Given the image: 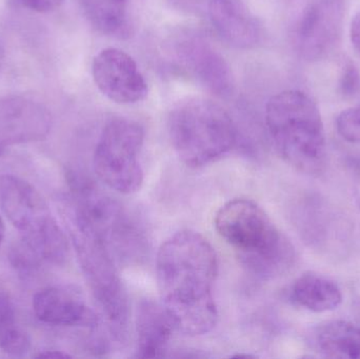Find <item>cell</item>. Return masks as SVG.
I'll return each instance as SVG.
<instances>
[{"label":"cell","instance_id":"obj_1","mask_svg":"<svg viewBox=\"0 0 360 359\" xmlns=\"http://www.w3.org/2000/svg\"><path fill=\"white\" fill-rule=\"evenodd\" d=\"M217 274L215 251L196 232H177L160 247L156 259L160 301L179 332L198 337L215 328L218 310L213 291Z\"/></svg>","mask_w":360,"mask_h":359},{"label":"cell","instance_id":"obj_2","mask_svg":"<svg viewBox=\"0 0 360 359\" xmlns=\"http://www.w3.org/2000/svg\"><path fill=\"white\" fill-rule=\"evenodd\" d=\"M214 226L254 275L270 278L291 263V244L253 200L236 198L226 202L216 213Z\"/></svg>","mask_w":360,"mask_h":359},{"label":"cell","instance_id":"obj_3","mask_svg":"<svg viewBox=\"0 0 360 359\" xmlns=\"http://www.w3.org/2000/svg\"><path fill=\"white\" fill-rule=\"evenodd\" d=\"M69 183L73 226L97 236L117 263H136L143 259L148 236L141 219L90 179L73 173Z\"/></svg>","mask_w":360,"mask_h":359},{"label":"cell","instance_id":"obj_4","mask_svg":"<svg viewBox=\"0 0 360 359\" xmlns=\"http://www.w3.org/2000/svg\"><path fill=\"white\" fill-rule=\"evenodd\" d=\"M269 134L281 157L307 174L325 166L326 135L316 103L302 91L288 90L273 96L266 109Z\"/></svg>","mask_w":360,"mask_h":359},{"label":"cell","instance_id":"obj_5","mask_svg":"<svg viewBox=\"0 0 360 359\" xmlns=\"http://www.w3.org/2000/svg\"><path fill=\"white\" fill-rule=\"evenodd\" d=\"M173 149L190 168L221 158L235 147L237 128L230 114L211 99L188 98L177 103L168 118Z\"/></svg>","mask_w":360,"mask_h":359},{"label":"cell","instance_id":"obj_6","mask_svg":"<svg viewBox=\"0 0 360 359\" xmlns=\"http://www.w3.org/2000/svg\"><path fill=\"white\" fill-rule=\"evenodd\" d=\"M73 227L74 244L93 296L107 320L114 339L124 341L128 334L130 310L117 263L97 236Z\"/></svg>","mask_w":360,"mask_h":359},{"label":"cell","instance_id":"obj_7","mask_svg":"<svg viewBox=\"0 0 360 359\" xmlns=\"http://www.w3.org/2000/svg\"><path fill=\"white\" fill-rule=\"evenodd\" d=\"M145 130L128 118H114L101 131L93 166L98 178L120 194L136 193L143 183L141 153Z\"/></svg>","mask_w":360,"mask_h":359},{"label":"cell","instance_id":"obj_8","mask_svg":"<svg viewBox=\"0 0 360 359\" xmlns=\"http://www.w3.org/2000/svg\"><path fill=\"white\" fill-rule=\"evenodd\" d=\"M0 211L34 246L53 251L68 244L41 194L19 177L0 174Z\"/></svg>","mask_w":360,"mask_h":359},{"label":"cell","instance_id":"obj_9","mask_svg":"<svg viewBox=\"0 0 360 359\" xmlns=\"http://www.w3.org/2000/svg\"><path fill=\"white\" fill-rule=\"evenodd\" d=\"M344 0H293L289 29L297 52L319 60L331 52L340 37Z\"/></svg>","mask_w":360,"mask_h":359},{"label":"cell","instance_id":"obj_10","mask_svg":"<svg viewBox=\"0 0 360 359\" xmlns=\"http://www.w3.org/2000/svg\"><path fill=\"white\" fill-rule=\"evenodd\" d=\"M169 52L179 67L210 92L230 96L234 77L222 55L198 32L181 30L169 42Z\"/></svg>","mask_w":360,"mask_h":359},{"label":"cell","instance_id":"obj_11","mask_svg":"<svg viewBox=\"0 0 360 359\" xmlns=\"http://www.w3.org/2000/svg\"><path fill=\"white\" fill-rule=\"evenodd\" d=\"M92 75L98 90L110 100L132 105L148 95V84L136 61L124 51L108 48L95 56Z\"/></svg>","mask_w":360,"mask_h":359},{"label":"cell","instance_id":"obj_12","mask_svg":"<svg viewBox=\"0 0 360 359\" xmlns=\"http://www.w3.org/2000/svg\"><path fill=\"white\" fill-rule=\"evenodd\" d=\"M52 116L46 105L25 96L0 98V156L6 148L44 141Z\"/></svg>","mask_w":360,"mask_h":359},{"label":"cell","instance_id":"obj_13","mask_svg":"<svg viewBox=\"0 0 360 359\" xmlns=\"http://www.w3.org/2000/svg\"><path fill=\"white\" fill-rule=\"evenodd\" d=\"M207 15L214 31L233 48L249 50L264 38V29L243 0H209Z\"/></svg>","mask_w":360,"mask_h":359},{"label":"cell","instance_id":"obj_14","mask_svg":"<svg viewBox=\"0 0 360 359\" xmlns=\"http://www.w3.org/2000/svg\"><path fill=\"white\" fill-rule=\"evenodd\" d=\"M33 309L38 320L49 326L84 329L98 327V318L86 301L65 289L46 288L36 293Z\"/></svg>","mask_w":360,"mask_h":359},{"label":"cell","instance_id":"obj_15","mask_svg":"<svg viewBox=\"0 0 360 359\" xmlns=\"http://www.w3.org/2000/svg\"><path fill=\"white\" fill-rule=\"evenodd\" d=\"M175 331L174 322L162 301H141L136 314L137 358H162Z\"/></svg>","mask_w":360,"mask_h":359},{"label":"cell","instance_id":"obj_16","mask_svg":"<svg viewBox=\"0 0 360 359\" xmlns=\"http://www.w3.org/2000/svg\"><path fill=\"white\" fill-rule=\"evenodd\" d=\"M291 299L309 311L323 313L340 307L342 293L329 278L319 274H304L294 282Z\"/></svg>","mask_w":360,"mask_h":359},{"label":"cell","instance_id":"obj_17","mask_svg":"<svg viewBox=\"0 0 360 359\" xmlns=\"http://www.w3.org/2000/svg\"><path fill=\"white\" fill-rule=\"evenodd\" d=\"M133 0H82L91 25L105 35L124 38L132 30Z\"/></svg>","mask_w":360,"mask_h":359},{"label":"cell","instance_id":"obj_18","mask_svg":"<svg viewBox=\"0 0 360 359\" xmlns=\"http://www.w3.org/2000/svg\"><path fill=\"white\" fill-rule=\"evenodd\" d=\"M314 346L325 358L360 359V326L342 320L327 322L315 333Z\"/></svg>","mask_w":360,"mask_h":359},{"label":"cell","instance_id":"obj_19","mask_svg":"<svg viewBox=\"0 0 360 359\" xmlns=\"http://www.w3.org/2000/svg\"><path fill=\"white\" fill-rule=\"evenodd\" d=\"M0 349L13 356H23L31 349V341L19 325L14 307L0 291Z\"/></svg>","mask_w":360,"mask_h":359},{"label":"cell","instance_id":"obj_20","mask_svg":"<svg viewBox=\"0 0 360 359\" xmlns=\"http://www.w3.org/2000/svg\"><path fill=\"white\" fill-rule=\"evenodd\" d=\"M336 126L345 141L360 143V107L342 111L336 120Z\"/></svg>","mask_w":360,"mask_h":359},{"label":"cell","instance_id":"obj_21","mask_svg":"<svg viewBox=\"0 0 360 359\" xmlns=\"http://www.w3.org/2000/svg\"><path fill=\"white\" fill-rule=\"evenodd\" d=\"M360 76L353 63L345 65L340 78V91L345 97H351L359 91Z\"/></svg>","mask_w":360,"mask_h":359},{"label":"cell","instance_id":"obj_22","mask_svg":"<svg viewBox=\"0 0 360 359\" xmlns=\"http://www.w3.org/2000/svg\"><path fill=\"white\" fill-rule=\"evenodd\" d=\"M25 8L35 12H50L58 8L63 0H19Z\"/></svg>","mask_w":360,"mask_h":359},{"label":"cell","instance_id":"obj_23","mask_svg":"<svg viewBox=\"0 0 360 359\" xmlns=\"http://www.w3.org/2000/svg\"><path fill=\"white\" fill-rule=\"evenodd\" d=\"M350 37L355 50L360 53V11L351 22Z\"/></svg>","mask_w":360,"mask_h":359},{"label":"cell","instance_id":"obj_24","mask_svg":"<svg viewBox=\"0 0 360 359\" xmlns=\"http://www.w3.org/2000/svg\"><path fill=\"white\" fill-rule=\"evenodd\" d=\"M36 358H70L69 354L65 353L63 351H56V350H49V351L40 352Z\"/></svg>","mask_w":360,"mask_h":359},{"label":"cell","instance_id":"obj_25","mask_svg":"<svg viewBox=\"0 0 360 359\" xmlns=\"http://www.w3.org/2000/svg\"><path fill=\"white\" fill-rule=\"evenodd\" d=\"M355 196H356L357 202L360 206V164L357 167L356 176H355Z\"/></svg>","mask_w":360,"mask_h":359},{"label":"cell","instance_id":"obj_26","mask_svg":"<svg viewBox=\"0 0 360 359\" xmlns=\"http://www.w3.org/2000/svg\"><path fill=\"white\" fill-rule=\"evenodd\" d=\"M175 4H179L181 6H195L196 4H201L205 0H172ZM209 1V0H207Z\"/></svg>","mask_w":360,"mask_h":359},{"label":"cell","instance_id":"obj_27","mask_svg":"<svg viewBox=\"0 0 360 359\" xmlns=\"http://www.w3.org/2000/svg\"><path fill=\"white\" fill-rule=\"evenodd\" d=\"M4 232H6V228H4V221H2L1 216H0V246H1L2 240H4Z\"/></svg>","mask_w":360,"mask_h":359},{"label":"cell","instance_id":"obj_28","mask_svg":"<svg viewBox=\"0 0 360 359\" xmlns=\"http://www.w3.org/2000/svg\"><path fill=\"white\" fill-rule=\"evenodd\" d=\"M1 63H2V51H1V48H0V67H1Z\"/></svg>","mask_w":360,"mask_h":359}]
</instances>
